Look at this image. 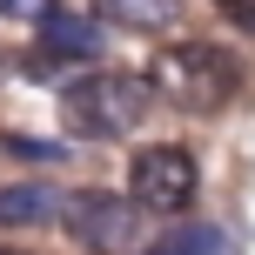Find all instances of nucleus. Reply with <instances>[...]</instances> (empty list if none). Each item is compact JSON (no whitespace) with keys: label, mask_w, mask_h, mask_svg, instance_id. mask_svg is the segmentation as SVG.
Segmentation results:
<instances>
[{"label":"nucleus","mask_w":255,"mask_h":255,"mask_svg":"<svg viewBox=\"0 0 255 255\" xmlns=\"http://www.w3.org/2000/svg\"><path fill=\"white\" fill-rule=\"evenodd\" d=\"M94 13L128 34H168L181 20V0H94Z\"/></svg>","instance_id":"7"},{"label":"nucleus","mask_w":255,"mask_h":255,"mask_svg":"<svg viewBox=\"0 0 255 255\" xmlns=\"http://www.w3.org/2000/svg\"><path fill=\"white\" fill-rule=\"evenodd\" d=\"M148 101H154V94H148L141 74L94 67V74H81V81L61 88V121H67V134H81V141H121V134L141 128Z\"/></svg>","instance_id":"2"},{"label":"nucleus","mask_w":255,"mask_h":255,"mask_svg":"<svg viewBox=\"0 0 255 255\" xmlns=\"http://www.w3.org/2000/svg\"><path fill=\"white\" fill-rule=\"evenodd\" d=\"M141 255H222V235L215 229H175V235H161V242H148Z\"/></svg>","instance_id":"8"},{"label":"nucleus","mask_w":255,"mask_h":255,"mask_svg":"<svg viewBox=\"0 0 255 255\" xmlns=\"http://www.w3.org/2000/svg\"><path fill=\"white\" fill-rule=\"evenodd\" d=\"M222 13H229L235 27H249V34H255V0H222Z\"/></svg>","instance_id":"11"},{"label":"nucleus","mask_w":255,"mask_h":255,"mask_svg":"<svg viewBox=\"0 0 255 255\" xmlns=\"http://www.w3.org/2000/svg\"><path fill=\"white\" fill-rule=\"evenodd\" d=\"M0 13H7V20H47L54 0H0Z\"/></svg>","instance_id":"10"},{"label":"nucleus","mask_w":255,"mask_h":255,"mask_svg":"<svg viewBox=\"0 0 255 255\" xmlns=\"http://www.w3.org/2000/svg\"><path fill=\"white\" fill-rule=\"evenodd\" d=\"M61 222H67V235H74L81 249H94V255H128L134 235H141V208L128 202V195H108V188L67 195V202H61Z\"/></svg>","instance_id":"4"},{"label":"nucleus","mask_w":255,"mask_h":255,"mask_svg":"<svg viewBox=\"0 0 255 255\" xmlns=\"http://www.w3.org/2000/svg\"><path fill=\"white\" fill-rule=\"evenodd\" d=\"M154 101L188 108V115H222V108L242 94V61H235L222 40H161L141 67Z\"/></svg>","instance_id":"1"},{"label":"nucleus","mask_w":255,"mask_h":255,"mask_svg":"<svg viewBox=\"0 0 255 255\" xmlns=\"http://www.w3.org/2000/svg\"><path fill=\"white\" fill-rule=\"evenodd\" d=\"M0 255H20V249H0Z\"/></svg>","instance_id":"12"},{"label":"nucleus","mask_w":255,"mask_h":255,"mask_svg":"<svg viewBox=\"0 0 255 255\" xmlns=\"http://www.w3.org/2000/svg\"><path fill=\"white\" fill-rule=\"evenodd\" d=\"M40 222H61V195L47 181H13L0 188V229H40Z\"/></svg>","instance_id":"6"},{"label":"nucleus","mask_w":255,"mask_h":255,"mask_svg":"<svg viewBox=\"0 0 255 255\" xmlns=\"http://www.w3.org/2000/svg\"><path fill=\"white\" fill-rule=\"evenodd\" d=\"M0 148H7L13 161H67L61 141H40V134H0Z\"/></svg>","instance_id":"9"},{"label":"nucleus","mask_w":255,"mask_h":255,"mask_svg":"<svg viewBox=\"0 0 255 255\" xmlns=\"http://www.w3.org/2000/svg\"><path fill=\"white\" fill-rule=\"evenodd\" d=\"M40 54H47V61H94V54H101V20L54 7L47 20H40Z\"/></svg>","instance_id":"5"},{"label":"nucleus","mask_w":255,"mask_h":255,"mask_svg":"<svg viewBox=\"0 0 255 255\" xmlns=\"http://www.w3.org/2000/svg\"><path fill=\"white\" fill-rule=\"evenodd\" d=\"M202 195V161L181 141H148L128 154V202L148 215H188Z\"/></svg>","instance_id":"3"}]
</instances>
